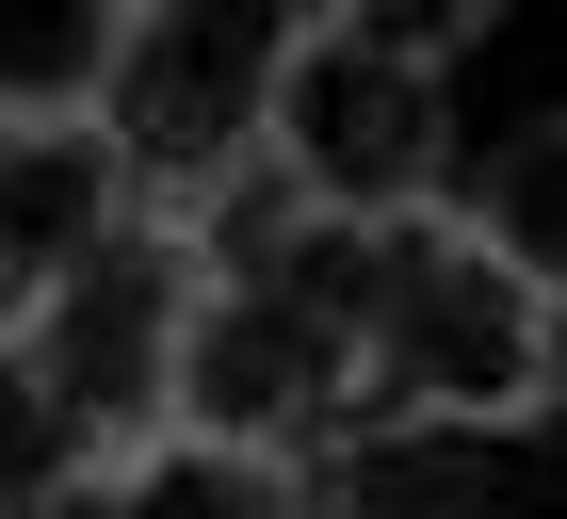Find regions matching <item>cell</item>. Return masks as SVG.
Wrapping results in <instances>:
<instances>
[{"instance_id":"cell-1","label":"cell","mask_w":567,"mask_h":519,"mask_svg":"<svg viewBox=\"0 0 567 519\" xmlns=\"http://www.w3.org/2000/svg\"><path fill=\"white\" fill-rule=\"evenodd\" d=\"M357 389L390 406H535L567 389V325L519 260L471 227V195L357 212Z\"/></svg>"},{"instance_id":"cell-2","label":"cell","mask_w":567,"mask_h":519,"mask_svg":"<svg viewBox=\"0 0 567 519\" xmlns=\"http://www.w3.org/2000/svg\"><path fill=\"white\" fill-rule=\"evenodd\" d=\"M341 0H131L114 17V82H97V130L131 163V212H195L212 179L260 163L276 82L292 49L324 33Z\"/></svg>"},{"instance_id":"cell-3","label":"cell","mask_w":567,"mask_h":519,"mask_svg":"<svg viewBox=\"0 0 567 519\" xmlns=\"http://www.w3.org/2000/svg\"><path fill=\"white\" fill-rule=\"evenodd\" d=\"M260 163L292 179L308 212H422V195H454V114H437V65H405V49L373 33H324L292 49V82H276V130Z\"/></svg>"},{"instance_id":"cell-4","label":"cell","mask_w":567,"mask_h":519,"mask_svg":"<svg viewBox=\"0 0 567 519\" xmlns=\"http://www.w3.org/2000/svg\"><path fill=\"white\" fill-rule=\"evenodd\" d=\"M324 519H567V389L535 406H390L308 455Z\"/></svg>"},{"instance_id":"cell-5","label":"cell","mask_w":567,"mask_h":519,"mask_svg":"<svg viewBox=\"0 0 567 519\" xmlns=\"http://www.w3.org/2000/svg\"><path fill=\"white\" fill-rule=\"evenodd\" d=\"M114 227H131L114 130H97V114H0V276H17V293L82 276Z\"/></svg>"},{"instance_id":"cell-6","label":"cell","mask_w":567,"mask_h":519,"mask_svg":"<svg viewBox=\"0 0 567 519\" xmlns=\"http://www.w3.org/2000/svg\"><path fill=\"white\" fill-rule=\"evenodd\" d=\"M131 0H0V114H97Z\"/></svg>"},{"instance_id":"cell-7","label":"cell","mask_w":567,"mask_h":519,"mask_svg":"<svg viewBox=\"0 0 567 519\" xmlns=\"http://www.w3.org/2000/svg\"><path fill=\"white\" fill-rule=\"evenodd\" d=\"M471 227H486V244H503V260H519L535 293H551V325H567V114H551V130H519V146L486 163Z\"/></svg>"},{"instance_id":"cell-8","label":"cell","mask_w":567,"mask_h":519,"mask_svg":"<svg viewBox=\"0 0 567 519\" xmlns=\"http://www.w3.org/2000/svg\"><path fill=\"white\" fill-rule=\"evenodd\" d=\"M82 455H97V423L49 389V357H33V342H0V519H33L49 487L82 471Z\"/></svg>"},{"instance_id":"cell-9","label":"cell","mask_w":567,"mask_h":519,"mask_svg":"<svg viewBox=\"0 0 567 519\" xmlns=\"http://www.w3.org/2000/svg\"><path fill=\"white\" fill-rule=\"evenodd\" d=\"M486 17H503V0H341V33L405 49V65H454V49H471Z\"/></svg>"},{"instance_id":"cell-10","label":"cell","mask_w":567,"mask_h":519,"mask_svg":"<svg viewBox=\"0 0 567 519\" xmlns=\"http://www.w3.org/2000/svg\"><path fill=\"white\" fill-rule=\"evenodd\" d=\"M17 325H33V293H17V276H0V342H17Z\"/></svg>"}]
</instances>
